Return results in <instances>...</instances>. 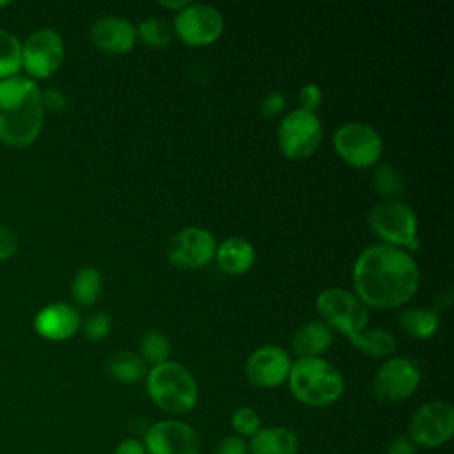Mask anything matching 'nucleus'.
Segmentation results:
<instances>
[{"instance_id":"4","label":"nucleus","mask_w":454,"mask_h":454,"mask_svg":"<svg viewBox=\"0 0 454 454\" xmlns=\"http://www.w3.org/2000/svg\"><path fill=\"white\" fill-rule=\"evenodd\" d=\"M145 388L151 401L170 415L190 413L199 401V385L179 362L167 360L149 369Z\"/></svg>"},{"instance_id":"20","label":"nucleus","mask_w":454,"mask_h":454,"mask_svg":"<svg viewBox=\"0 0 454 454\" xmlns=\"http://www.w3.org/2000/svg\"><path fill=\"white\" fill-rule=\"evenodd\" d=\"M333 342L332 328L323 321H309L301 325L293 339L291 346L298 358H312L321 356Z\"/></svg>"},{"instance_id":"26","label":"nucleus","mask_w":454,"mask_h":454,"mask_svg":"<svg viewBox=\"0 0 454 454\" xmlns=\"http://www.w3.org/2000/svg\"><path fill=\"white\" fill-rule=\"evenodd\" d=\"M21 69V43L20 39L0 28V80L12 78Z\"/></svg>"},{"instance_id":"18","label":"nucleus","mask_w":454,"mask_h":454,"mask_svg":"<svg viewBox=\"0 0 454 454\" xmlns=\"http://www.w3.org/2000/svg\"><path fill=\"white\" fill-rule=\"evenodd\" d=\"M215 259L223 273L243 275L255 262V248L248 239L241 236H232L216 245Z\"/></svg>"},{"instance_id":"35","label":"nucleus","mask_w":454,"mask_h":454,"mask_svg":"<svg viewBox=\"0 0 454 454\" xmlns=\"http://www.w3.org/2000/svg\"><path fill=\"white\" fill-rule=\"evenodd\" d=\"M41 105L44 112L59 114L66 108V96L59 89H46L41 92Z\"/></svg>"},{"instance_id":"8","label":"nucleus","mask_w":454,"mask_h":454,"mask_svg":"<svg viewBox=\"0 0 454 454\" xmlns=\"http://www.w3.org/2000/svg\"><path fill=\"white\" fill-rule=\"evenodd\" d=\"M323 138V126L316 114L301 108L284 115L277 129L282 154L289 160H305L316 153Z\"/></svg>"},{"instance_id":"36","label":"nucleus","mask_w":454,"mask_h":454,"mask_svg":"<svg viewBox=\"0 0 454 454\" xmlns=\"http://www.w3.org/2000/svg\"><path fill=\"white\" fill-rule=\"evenodd\" d=\"M385 454H417V447H415V445L411 443V440L404 434V436L394 438V440L388 443Z\"/></svg>"},{"instance_id":"5","label":"nucleus","mask_w":454,"mask_h":454,"mask_svg":"<svg viewBox=\"0 0 454 454\" xmlns=\"http://www.w3.org/2000/svg\"><path fill=\"white\" fill-rule=\"evenodd\" d=\"M371 231L390 247L419 248V220L415 211L401 200H383L367 216Z\"/></svg>"},{"instance_id":"3","label":"nucleus","mask_w":454,"mask_h":454,"mask_svg":"<svg viewBox=\"0 0 454 454\" xmlns=\"http://www.w3.org/2000/svg\"><path fill=\"white\" fill-rule=\"evenodd\" d=\"M287 385L293 397L309 408H325L344 394L340 371L323 356L296 358L291 364Z\"/></svg>"},{"instance_id":"34","label":"nucleus","mask_w":454,"mask_h":454,"mask_svg":"<svg viewBox=\"0 0 454 454\" xmlns=\"http://www.w3.org/2000/svg\"><path fill=\"white\" fill-rule=\"evenodd\" d=\"M18 250V236L16 232L0 223V261H5L9 257H12Z\"/></svg>"},{"instance_id":"13","label":"nucleus","mask_w":454,"mask_h":454,"mask_svg":"<svg viewBox=\"0 0 454 454\" xmlns=\"http://www.w3.org/2000/svg\"><path fill=\"white\" fill-rule=\"evenodd\" d=\"M147 454H199V433L186 422L167 419L151 424L142 438Z\"/></svg>"},{"instance_id":"7","label":"nucleus","mask_w":454,"mask_h":454,"mask_svg":"<svg viewBox=\"0 0 454 454\" xmlns=\"http://www.w3.org/2000/svg\"><path fill=\"white\" fill-rule=\"evenodd\" d=\"M454 434V408L442 399L427 401L410 417L406 436L415 447L438 449Z\"/></svg>"},{"instance_id":"28","label":"nucleus","mask_w":454,"mask_h":454,"mask_svg":"<svg viewBox=\"0 0 454 454\" xmlns=\"http://www.w3.org/2000/svg\"><path fill=\"white\" fill-rule=\"evenodd\" d=\"M135 30H137V37L149 48H165L172 41L170 25L158 18L144 20Z\"/></svg>"},{"instance_id":"32","label":"nucleus","mask_w":454,"mask_h":454,"mask_svg":"<svg viewBox=\"0 0 454 454\" xmlns=\"http://www.w3.org/2000/svg\"><path fill=\"white\" fill-rule=\"evenodd\" d=\"M213 454H248V445L243 438L236 434H229L216 443Z\"/></svg>"},{"instance_id":"6","label":"nucleus","mask_w":454,"mask_h":454,"mask_svg":"<svg viewBox=\"0 0 454 454\" xmlns=\"http://www.w3.org/2000/svg\"><path fill=\"white\" fill-rule=\"evenodd\" d=\"M316 309L323 323L344 333L349 340L364 332L369 323L367 307L348 289L330 287L321 291L316 298Z\"/></svg>"},{"instance_id":"19","label":"nucleus","mask_w":454,"mask_h":454,"mask_svg":"<svg viewBox=\"0 0 454 454\" xmlns=\"http://www.w3.org/2000/svg\"><path fill=\"white\" fill-rule=\"evenodd\" d=\"M247 445L248 454H298L300 449L294 431L284 426L261 427Z\"/></svg>"},{"instance_id":"29","label":"nucleus","mask_w":454,"mask_h":454,"mask_svg":"<svg viewBox=\"0 0 454 454\" xmlns=\"http://www.w3.org/2000/svg\"><path fill=\"white\" fill-rule=\"evenodd\" d=\"M231 427L239 438H252L262 426L259 413L250 406H239L231 415Z\"/></svg>"},{"instance_id":"15","label":"nucleus","mask_w":454,"mask_h":454,"mask_svg":"<svg viewBox=\"0 0 454 454\" xmlns=\"http://www.w3.org/2000/svg\"><path fill=\"white\" fill-rule=\"evenodd\" d=\"M289 353L273 344L252 351L245 362V376L257 388H277L287 381L291 371Z\"/></svg>"},{"instance_id":"31","label":"nucleus","mask_w":454,"mask_h":454,"mask_svg":"<svg viewBox=\"0 0 454 454\" xmlns=\"http://www.w3.org/2000/svg\"><path fill=\"white\" fill-rule=\"evenodd\" d=\"M298 99H300L301 110L316 114V110L323 103V90L316 83H305L298 92Z\"/></svg>"},{"instance_id":"30","label":"nucleus","mask_w":454,"mask_h":454,"mask_svg":"<svg viewBox=\"0 0 454 454\" xmlns=\"http://www.w3.org/2000/svg\"><path fill=\"white\" fill-rule=\"evenodd\" d=\"M83 330V335L90 340H101L105 339L112 330V319L105 312H94L85 317V321L80 326Z\"/></svg>"},{"instance_id":"23","label":"nucleus","mask_w":454,"mask_h":454,"mask_svg":"<svg viewBox=\"0 0 454 454\" xmlns=\"http://www.w3.org/2000/svg\"><path fill=\"white\" fill-rule=\"evenodd\" d=\"M106 372L119 383L133 385L145 376V364L140 355L131 351H121L108 360Z\"/></svg>"},{"instance_id":"1","label":"nucleus","mask_w":454,"mask_h":454,"mask_svg":"<svg viewBox=\"0 0 454 454\" xmlns=\"http://www.w3.org/2000/svg\"><path fill=\"white\" fill-rule=\"evenodd\" d=\"M419 282L415 259L406 250L385 243L364 248L353 264L355 294L365 307L397 309L411 300Z\"/></svg>"},{"instance_id":"22","label":"nucleus","mask_w":454,"mask_h":454,"mask_svg":"<svg viewBox=\"0 0 454 454\" xmlns=\"http://www.w3.org/2000/svg\"><path fill=\"white\" fill-rule=\"evenodd\" d=\"M351 346L372 358H385L395 349V337L383 328H369L353 337Z\"/></svg>"},{"instance_id":"37","label":"nucleus","mask_w":454,"mask_h":454,"mask_svg":"<svg viewBox=\"0 0 454 454\" xmlns=\"http://www.w3.org/2000/svg\"><path fill=\"white\" fill-rule=\"evenodd\" d=\"M114 454H147L145 447L142 443V440L138 438H124L117 443V447L114 449Z\"/></svg>"},{"instance_id":"2","label":"nucleus","mask_w":454,"mask_h":454,"mask_svg":"<svg viewBox=\"0 0 454 454\" xmlns=\"http://www.w3.org/2000/svg\"><path fill=\"white\" fill-rule=\"evenodd\" d=\"M44 110L41 90L28 76L0 80V142L11 147H28L41 133Z\"/></svg>"},{"instance_id":"39","label":"nucleus","mask_w":454,"mask_h":454,"mask_svg":"<svg viewBox=\"0 0 454 454\" xmlns=\"http://www.w3.org/2000/svg\"><path fill=\"white\" fill-rule=\"evenodd\" d=\"M5 5H9V2H0V7H5Z\"/></svg>"},{"instance_id":"17","label":"nucleus","mask_w":454,"mask_h":454,"mask_svg":"<svg viewBox=\"0 0 454 454\" xmlns=\"http://www.w3.org/2000/svg\"><path fill=\"white\" fill-rule=\"evenodd\" d=\"M90 41L98 50H101L105 53L122 55V53H128L135 46L137 30L124 18L106 16V18H99L98 21L92 23Z\"/></svg>"},{"instance_id":"11","label":"nucleus","mask_w":454,"mask_h":454,"mask_svg":"<svg viewBox=\"0 0 454 454\" xmlns=\"http://www.w3.org/2000/svg\"><path fill=\"white\" fill-rule=\"evenodd\" d=\"M174 32L188 46H209L223 34V16L213 5L188 4L176 12Z\"/></svg>"},{"instance_id":"33","label":"nucleus","mask_w":454,"mask_h":454,"mask_svg":"<svg viewBox=\"0 0 454 454\" xmlns=\"http://www.w3.org/2000/svg\"><path fill=\"white\" fill-rule=\"evenodd\" d=\"M284 106H286V98L280 92H270L261 99L259 110L264 119H270L278 115L284 110Z\"/></svg>"},{"instance_id":"10","label":"nucleus","mask_w":454,"mask_h":454,"mask_svg":"<svg viewBox=\"0 0 454 454\" xmlns=\"http://www.w3.org/2000/svg\"><path fill=\"white\" fill-rule=\"evenodd\" d=\"M333 149L349 167L369 168L380 160L383 140L371 124L346 122L333 133Z\"/></svg>"},{"instance_id":"24","label":"nucleus","mask_w":454,"mask_h":454,"mask_svg":"<svg viewBox=\"0 0 454 454\" xmlns=\"http://www.w3.org/2000/svg\"><path fill=\"white\" fill-rule=\"evenodd\" d=\"M103 280L96 268H82L76 271L71 282V294L76 303L83 307H90L98 301L101 294Z\"/></svg>"},{"instance_id":"27","label":"nucleus","mask_w":454,"mask_h":454,"mask_svg":"<svg viewBox=\"0 0 454 454\" xmlns=\"http://www.w3.org/2000/svg\"><path fill=\"white\" fill-rule=\"evenodd\" d=\"M170 356V342L160 330H147L140 339V358L144 364L160 365Z\"/></svg>"},{"instance_id":"38","label":"nucleus","mask_w":454,"mask_h":454,"mask_svg":"<svg viewBox=\"0 0 454 454\" xmlns=\"http://www.w3.org/2000/svg\"><path fill=\"white\" fill-rule=\"evenodd\" d=\"M190 2L188 0H174V2H168V0H160L158 5L163 7V9H168V11H174V12H179L181 9H184Z\"/></svg>"},{"instance_id":"14","label":"nucleus","mask_w":454,"mask_h":454,"mask_svg":"<svg viewBox=\"0 0 454 454\" xmlns=\"http://www.w3.org/2000/svg\"><path fill=\"white\" fill-rule=\"evenodd\" d=\"M216 239L204 227H184L176 232L168 243V261L184 270H197L207 266L215 259Z\"/></svg>"},{"instance_id":"21","label":"nucleus","mask_w":454,"mask_h":454,"mask_svg":"<svg viewBox=\"0 0 454 454\" xmlns=\"http://www.w3.org/2000/svg\"><path fill=\"white\" fill-rule=\"evenodd\" d=\"M399 325L408 335L424 340L436 333L440 326V317L434 309L410 307L399 314Z\"/></svg>"},{"instance_id":"25","label":"nucleus","mask_w":454,"mask_h":454,"mask_svg":"<svg viewBox=\"0 0 454 454\" xmlns=\"http://www.w3.org/2000/svg\"><path fill=\"white\" fill-rule=\"evenodd\" d=\"M372 186L387 200H399V197L404 193L406 183L403 174L394 165L383 163L372 172Z\"/></svg>"},{"instance_id":"9","label":"nucleus","mask_w":454,"mask_h":454,"mask_svg":"<svg viewBox=\"0 0 454 454\" xmlns=\"http://www.w3.org/2000/svg\"><path fill=\"white\" fill-rule=\"evenodd\" d=\"M420 380V367L413 360L404 356H392L385 360L376 371L371 392L378 403L394 404L411 397L417 392Z\"/></svg>"},{"instance_id":"16","label":"nucleus","mask_w":454,"mask_h":454,"mask_svg":"<svg viewBox=\"0 0 454 454\" xmlns=\"http://www.w3.org/2000/svg\"><path fill=\"white\" fill-rule=\"evenodd\" d=\"M82 326V317L78 310L64 301H55L43 307L35 319V332L48 340H66L73 337Z\"/></svg>"},{"instance_id":"12","label":"nucleus","mask_w":454,"mask_h":454,"mask_svg":"<svg viewBox=\"0 0 454 454\" xmlns=\"http://www.w3.org/2000/svg\"><path fill=\"white\" fill-rule=\"evenodd\" d=\"M62 60L64 41L53 28H39L21 44V67L34 82L51 76Z\"/></svg>"}]
</instances>
